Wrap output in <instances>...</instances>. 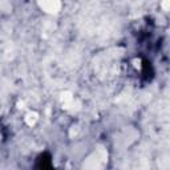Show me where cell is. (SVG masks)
<instances>
[{
  "instance_id": "1",
  "label": "cell",
  "mask_w": 170,
  "mask_h": 170,
  "mask_svg": "<svg viewBox=\"0 0 170 170\" xmlns=\"http://www.w3.org/2000/svg\"><path fill=\"white\" fill-rule=\"evenodd\" d=\"M27 122H28V125H33V124L36 122V120H37V114L36 113H29L28 116H27Z\"/></svg>"
}]
</instances>
